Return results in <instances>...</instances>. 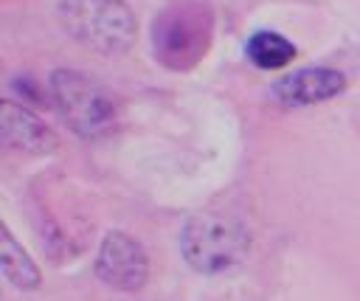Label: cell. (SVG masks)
<instances>
[{
  "instance_id": "277c9868",
  "label": "cell",
  "mask_w": 360,
  "mask_h": 301,
  "mask_svg": "<svg viewBox=\"0 0 360 301\" xmlns=\"http://www.w3.org/2000/svg\"><path fill=\"white\" fill-rule=\"evenodd\" d=\"M250 250L248 228L219 211L191 214L180 228V253L202 276H217L239 264Z\"/></svg>"
},
{
  "instance_id": "5b68a950",
  "label": "cell",
  "mask_w": 360,
  "mask_h": 301,
  "mask_svg": "<svg viewBox=\"0 0 360 301\" xmlns=\"http://www.w3.org/2000/svg\"><path fill=\"white\" fill-rule=\"evenodd\" d=\"M96 278L118 293H138L149 281L146 248L127 231H107L96 250Z\"/></svg>"
},
{
  "instance_id": "3957f363",
  "label": "cell",
  "mask_w": 360,
  "mask_h": 301,
  "mask_svg": "<svg viewBox=\"0 0 360 301\" xmlns=\"http://www.w3.org/2000/svg\"><path fill=\"white\" fill-rule=\"evenodd\" d=\"M59 25L79 45L115 56L135 45L138 17L127 0H59Z\"/></svg>"
},
{
  "instance_id": "ba28073f",
  "label": "cell",
  "mask_w": 360,
  "mask_h": 301,
  "mask_svg": "<svg viewBox=\"0 0 360 301\" xmlns=\"http://www.w3.org/2000/svg\"><path fill=\"white\" fill-rule=\"evenodd\" d=\"M0 273L8 284H14L22 293H31L42 284V270L34 262V256L22 248V242L14 236V231L0 217Z\"/></svg>"
},
{
  "instance_id": "52a82bcc",
  "label": "cell",
  "mask_w": 360,
  "mask_h": 301,
  "mask_svg": "<svg viewBox=\"0 0 360 301\" xmlns=\"http://www.w3.org/2000/svg\"><path fill=\"white\" fill-rule=\"evenodd\" d=\"M346 90V76L335 68H301L292 73H284L273 82L270 93L284 107H309L323 104Z\"/></svg>"
},
{
  "instance_id": "8992f818",
  "label": "cell",
  "mask_w": 360,
  "mask_h": 301,
  "mask_svg": "<svg viewBox=\"0 0 360 301\" xmlns=\"http://www.w3.org/2000/svg\"><path fill=\"white\" fill-rule=\"evenodd\" d=\"M0 149L28 158H45L59 149V135L31 107L0 98Z\"/></svg>"
},
{
  "instance_id": "7a4b0ae2",
  "label": "cell",
  "mask_w": 360,
  "mask_h": 301,
  "mask_svg": "<svg viewBox=\"0 0 360 301\" xmlns=\"http://www.w3.org/2000/svg\"><path fill=\"white\" fill-rule=\"evenodd\" d=\"M48 93L65 127L84 141H98L118 127L115 93L84 70L56 68L48 76Z\"/></svg>"
},
{
  "instance_id": "6da1fadb",
  "label": "cell",
  "mask_w": 360,
  "mask_h": 301,
  "mask_svg": "<svg viewBox=\"0 0 360 301\" xmlns=\"http://www.w3.org/2000/svg\"><path fill=\"white\" fill-rule=\"evenodd\" d=\"M214 28L217 17L208 0H169L149 28L155 62L172 73L194 70L214 42Z\"/></svg>"
},
{
  "instance_id": "9c48e42d",
  "label": "cell",
  "mask_w": 360,
  "mask_h": 301,
  "mask_svg": "<svg viewBox=\"0 0 360 301\" xmlns=\"http://www.w3.org/2000/svg\"><path fill=\"white\" fill-rule=\"evenodd\" d=\"M248 59L262 70H281L295 59V45L278 31H256L245 45Z\"/></svg>"
}]
</instances>
